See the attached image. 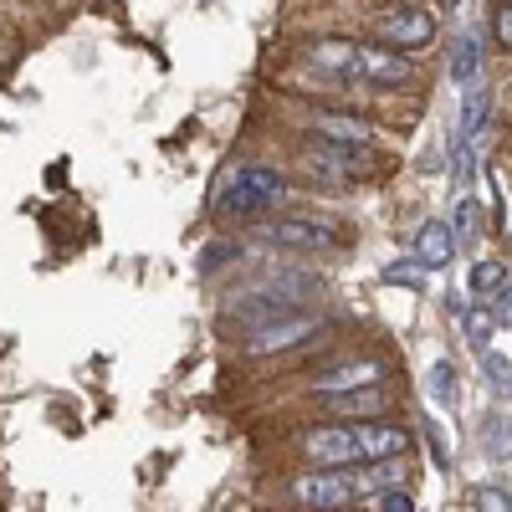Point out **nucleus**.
<instances>
[{
	"label": "nucleus",
	"instance_id": "a878e982",
	"mask_svg": "<svg viewBox=\"0 0 512 512\" xmlns=\"http://www.w3.org/2000/svg\"><path fill=\"white\" fill-rule=\"evenodd\" d=\"M420 262H395V267H384V282H400V287H420Z\"/></svg>",
	"mask_w": 512,
	"mask_h": 512
},
{
	"label": "nucleus",
	"instance_id": "6e6552de",
	"mask_svg": "<svg viewBox=\"0 0 512 512\" xmlns=\"http://www.w3.org/2000/svg\"><path fill=\"white\" fill-rule=\"evenodd\" d=\"M354 441H359V461L364 466H374V461H405V451H410V431H405V425H390V420H359Z\"/></svg>",
	"mask_w": 512,
	"mask_h": 512
},
{
	"label": "nucleus",
	"instance_id": "4be33fe9",
	"mask_svg": "<svg viewBox=\"0 0 512 512\" xmlns=\"http://www.w3.org/2000/svg\"><path fill=\"white\" fill-rule=\"evenodd\" d=\"M482 374H487V390L497 395V400H507L512 395V359H502V354H482Z\"/></svg>",
	"mask_w": 512,
	"mask_h": 512
},
{
	"label": "nucleus",
	"instance_id": "9b49d317",
	"mask_svg": "<svg viewBox=\"0 0 512 512\" xmlns=\"http://www.w3.org/2000/svg\"><path fill=\"white\" fill-rule=\"evenodd\" d=\"M456 256V236H451V221H441V216H431L420 231H415V262L425 267V272H436V267H446Z\"/></svg>",
	"mask_w": 512,
	"mask_h": 512
},
{
	"label": "nucleus",
	"instance_id": "ddd939ff",
	"mask_svg": "<svg viewBox=\"0 0 512 512\" xmlns=\"http://www.w3.org/2000/svg\"><path fill=\"white\" fill-rule=\"evenodd\" d=\"M308 62L318 72H333V77H354V62H359V41H344V36H318L308 47Z\"/></svg>",
	"mask_w": 512,
	"mask_h": 512
},
{
	"label": "nucleus",
	"instance_id": "2f4dec72",
	"mask_svg": "<svg viewBox=\"0 0 512 512\" xmlns=\"http://www.w3.org/2000/svg\"><path fill=\"white\" fill-rule=\"evenodd\" d=\"M338 512H364V507H338Z\"/></svg>",
	"mask_w": 512,
	"mask_h": 512
},
{
	"label": "nucleus",
	"instance_id": "9d476101",
	"mask_svg": "<svg viewBox=\"0 0 512 512\" xmlns=\"http://www.w3.org/2000/svg\"><path fill=\"white\" fill-rule=\"evenodd\" d=\"M313 134L318 144H333V149H369V123L359 113H333V108H318L313 113Z\"/></svg>",
	"mask_w": 512,
	"mask_h": 512
},
{
	"label": "nucleus",
	"instance_id": "6ab92c4d",
	"mask_svg": "<svg viewBox=\"0 0 512 512\" xmlns=\"http://www.w3.org/2000/svg\"><path fill=\"white\" fill-rule=\"evenodd\" d=\"M487 113H492V98H487V88H466V98H461V128H456V139H461V144H472V139L482 134Z\"/></svg>",
	"mask_w": 512,
	"mask_h": 512
},
{
	"label": "nucleus",
	"instance_id": "39448f33",
	"mask_svg": "<svg viewBox=\"0 0 512 512\" xmlns=\"http://www.w3.org/2000/svg\"><path fill=\"white\" fill-rule=\"evenodd\" d=\"M359 390H384V359H344L313 379L318 400H338V395H359Z\"/></svg>",
	"mask_w": 512,
	"mask_h": 512
},
{
	"label": "nucleus",
	"instance_id": "4468645a",
	"mask_svg": "<svg viewBox=\"0 0 512 512\" xmlns=\"http://www.w3.org/2000/svg\"><path fill=\"white\" fill-rule=\"evenodd\" d=\"M477 441L487 461H512V415L507 410H487L477 425Z\"/></svg>",
	"mask_w": 512,
	"mask_h": 512
},
{
	"label": "nucleus",
	"instance_id": "c756f323",
	"mask_svg": "<svg viewBox=\"0 0 512 512\" xmlns=\"http://www.w3.org/2000/svg\"><path fill=\"white\" fill-rule=\"evenodd\" d=\"M492 31H497V41H502V47H512V6H497V21H492Z\"/></svg>",
	"mask_w": 512,
	"mask_h": 512
},
{
	"label": "nucleus",
	"instance_id": "473e14b6",
	"mask_svg": "<svg viewBox=\"0 0 512 512\" xmlns=\"http://www.w3.org/2000/svg\"><path fill=\"white\" fill-rule=\"evenodd\" d=\"M507 251H512V241H507Z\"/></svg>",
	"mask_w": 512,
	"mask_h": 512
},
{
	"label": "nucleus",
	"instance_id": "423d86ee",
	"mask_svg": "<svg viewBox=\"0 0 512 512\" xmlns=\"http://www.w3.org/2000/svg\"><path fill=\"white\" fill-rule=\"evenodd\" d=\"M379 31H384V41H390L395 52H420L425 41L436 36V16H431V6H395L390 16H379Z\"/></svg>",
	"mask_w": 512,
	"mask_h": 512
},
{
	"label": "nucleus",
	"instance_id": "f03ea898",
	"mask_svg": "<svg viewBox=\"0 0 512 512\" xmlns=\"http://www.w3.org/2000/svg\"><path fill=\"white\" fill-rule=\"evenodd\" d=\"M287 497L303 512H338V507H354L364 492H359L354 472H303L287 482Z\"/></svg>",
	"mask_w": 512,
	"mask_h": 512
},
{
	"label": "nucleus",
	"instance_id": "cd10ccee",
	"mask_svg": "<svg viewBox=\"0 0 512 512\" xmlns=\"http://www.w3.org/2000/svg\"><path fill=\"white\" fill-rule=\"evenodd\" d=\"M379 502V512H415V497L405 492V487H395V492H384V497H374Z\"/></svg>",
	"mask_w": 512,
	"mask_h": 512
},
{
	"label": "nucleus",
	"instance_id": "5701e85b",
	"mask_svg": "<svg viewBox=\"0 0 512 512\" xmlns=\"http://www.w3.org/2000/svg\"><path fill=\"white\" fill-rule=\"evenodd\" d=\"M451 180H456L461 190L477 180V154H472V144H461V139L451 144Z\"/></svg>",
	"mask_w": 512,
	"mask_h": 512
},
{
	"label": "nucleus",
	"instance_id": "1a4fd4ad",
	"mask_svg": "<svg viewBox=\"0 0 512 512\" xmlns=\"http://www.w3.org/2000/svg\"><path fill=\"white\" fill-rule=\"evenodd\" d=\"M354 77L369 82V88H400V82L415 77V62L405 52H395V47H359Z\"/></svg>",
	"mask_w": 512,
	"mask_h": 512
},
{
	"label": "nucleus",
	"instance_id": "f3484780",
	"mask_svg": "<svg viewBox=\"0 0 512 512\" xmlns=\"http://www.w3.org/2000/svg\"><path fill=\"white\" fill-rule=\"evenodd\" d=\"M384 405H390V395H384V390H359V395L323 400V410H333V415H359V420H379Z\"/></svg>",
	"mask_w": 512,
	"mask_h": 512
},
{
	"label": "nucleus",
	"instance_id": "393cba45",
	"mask_svg": "<svg viewBox=\"0 0 512 512\" xmlns=\"http://www.w3.org/2000/svg\"><path fill=\"white\" fill-rule=\"evenodd\" d=\"M231 251L241 256V246H231V241H210V246H205V262H200V272H216V267H226V262H231Z\"/></svg>",
	"mask_w": 512,
	"mask_h": 512
},
{
	"label": "nucleus",
	"instance_id": "412c9836",
	"mask_svg": "<svg viewBox=\"0 0 512 512\" xmlns=\"http://www.w3.org/2000/svg\"><path fill=\"white\" fill-rule=\"evenodd\" d=\"M482 216H487V210H482V200H472V195H466V200H456V210H451V236H456V246L482 236Z\"/></svg>",
	"mask_w": 512,
	"mask_h": 512
},
{
	"label": "nucleus",
	"instance_id": "0eeeda50",
	"mask_svg": "<svg viewBox=\"0 0 512 512\" xmlns=\"http://www.w3.org/2000/svg\"><path fill=\"white\" fill-rule=\"evenodd\" d=\"M262 241L287 246V251H328V246H338V231L323 226L318 216H282V221L262 226Z\"/></svg>",
	"mask_w": 512,
	"mask_h": 512
},
{
	"label": "nucleus",
	"instance_id": "2eb2a0df",
	"mask_svg": "<svg viewBox=\"0 0 512 512\" xmlns=\"http://www.w3.org/2000/svg\"><path fill=\"white\" fill-rule=\"evenodd\" d=\"M451 82H461V88H482V41L477 36H461L451 47Z\"/></svg>",
	"mask_w": 512,
	"mask_h": 512
},
{
	"label": "nucleus",
	"instance_id": "dca6fc26",
	"mask_svg": "<svg viewBox=\"0 0 512 512\" xmlns=\"http://www.w3.org/2000/svg\"><path fill=\"white\" fill-rule=\"evenodd\" d=\"M354 482H359V492H374V497H384V492L405 487V461H374V466H359V472H354Z\"/></svg>",
	"mask_w": 512,
	"mask_h": 512
},
{
	"label": "nucleus",
	"instance_id": "20e7f679",
	"mask_svg": "<svg viewBox=\"0 0 512 512\" xmlns=\"http://www.w3.org/2000/svg\"><path fill=\"white\" fill-rule=\"evenodd\" d=\"M303 461L313 472H349L359 461V441H354V425H318V431L303 436Z\"/></svg>",
	"mask_w": 512,
	"mask_h": 512
},
{
	"label": "nucleus",
	"instance_id": "c85d7f7f",
	"mask_svg": "<svg viewBox=\"0 0 512 512\" xmlns=\"http://www.w3.org/2000/svg\"><path fill=\"white\" fill-rule=\"evenodd\" d=\"M477 507L482 512H512L507 507V492H497V487H477Z\"/></svg>",
	"mask_w": 512,
	"mask_h": 512
},
{
	"label": "nucleus",
	"instance_id": "f257e3e1",
	"mask_svg": "<svg viewBox=\"0 0 512 512\" xmlns=\"http://www.w3.org/2000/svg\"><path fill=\"white\" fill-rule=\"evenodd\" d=\"M282 195H287V180H282V169H272V164H246V169H236V175L226 180V190H221V216H231V221H262L267 210H277L282 205Z\"/></svg>",
	"mask_w": 512,
	"mask_h": 512
},
{
	"label": "nucleus",
	"instance_id": "b1692460",
	"mask_svg": "<svg viewBox=\"0 0 512 512\" xmlns=\"http://www.w3.org/2000/svg\"><path fill=\"white\" fill-rule=\"evenodd\" d=\"M461 323H466V344H472L477 354H487V344H492V318H482V313L466 308V313H461Z\"/></svg>",
	"mask_w": 512,
	"mask_h": 512
},
{
	"label": "nucleus",
	"instance_id": "bb28decb",
	"mask_svg": "<svg viewBox=\"0 0 512 512\" xmlns=\"http://www.w3.org/2000/svg\"><path fill=\"white\" fill-rule=\"evenodd\" d=\"M425 446H431V456H436L441 472H451V446H446V436L436 431V425H425Z\"/></svg>",
	"mask_w": 512,
	"mask_h": 512
},
{
	"label": "nucleus",
	"instance_id": "7c9ffc66",
	"mask_svg": "<svg viewBox=\"0 0 512 512\" xmlns=\"http://www.w3.org/2000/svg\"><path fill=\"white\" fill-rule=\"evenodd\" d=\"M492 313H497V323H512V282L497 292V303H492Z\"/></svg>",
	"mask_w": 512,
	"mask_h": 512
},
{
	"label": "nucleus",
	"instance_id": "a211bd4d",
	"mask_svg": "<svg viewBox=\"0 0 512 512\" xmlns=\"http://www.w3.org/2000/svg\"><path fill=\"white\" fill-rule=\"evenodd\" d=\"M502 287H507V267L502 262H472V272H466V292H472L477 303H497Z\"/></svg>",
	"mask_w": 512,
	"mask_h": 512
},
{
	"label": "nucleus",
	"instance_id": "f8f14e48",
	"mask_svg": "<svg viewBox=\"0 0 512 512\" xmlns=\"http://www.w3.org/2000/svg\"><path fill=\"white\" fill-rule=\"evenodd\" d=\"M303 159H308L313 175H323V180H354L364 169L359 149H333V144H313V149H303Z\"/></svg>",
	"mask_w": 512,
	"mask_h": 512
},
{
	"label": "nucleus",
	"instance_id": "7ed1b4c3",
	"mask_svg": "<svg viewBox=\"0 0 512 512\" xmlns=\"http://www.w3.org/2000/svg\"><path fill=\"white\" fill-rule=\"evenodd\" d=\"M318 333H323V318H318V313H292V318H277V323H267V328H251L241 349H246L251 359H272V354L303 349L308 338H318Z\"/></svg>",
	"mask_w": 512,
	"mask_h": 512
},
{
	"label": "nucleus",
	"instance_id": "aec40b11",
	"mask_svg": "<svg viewBox=\"0 0 512 512\" xmlns=\"http://www.w3.org/2000/svg\"><path fill=\"white\" fill-rule=\"evenodd\" d=\"M425 390H431V400H436L441 410H456V400H461V390H456V364H451V359H436L431 374H425Z\"/></svg>",
	"mask_w": 512,
	"mask_h": 512
}]
</instances>
